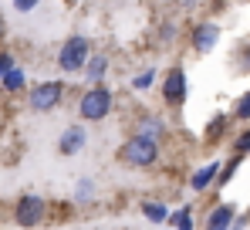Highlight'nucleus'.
I'll return each mask as SVG.
<instances>
[{
	"label": "nucleus",
	"instance_id": "obj_1",
	"mask_svg": "<svg viewBox=\"0 0 250 230\" xmlns=\"http://www.w3.org/2000/svg\"><path fill=\"white\" fill-rule=\"evenodd\" d=\"M112 109H115V95L105 85H91L78 98V115H82L84 122H102V118L112 115Z\"/></svg>",
	"mask_w": 250,
	"mask_h": 230
},
{
	"label": "nucleus",
	"instance_id": "obj_2",
	"mask_svg": "<svg viewBox=\"0 0 250 230\" xmlns=\"http://www.w3.org/2000/svg\"><path fill=\"white\" fill-rule=\"evenodd\" d=\"M91 54H95L91 41L84 38V34H71L61 44V51H58V68L68 71V75H84V65H88Z\"/></svg>",
	"mask_w": 250,
	"mask_h": 230
},
{
	"label": "nucleus",
	"instance_id": "obj_3",
	"mask_svg": "<svg viewBox=\"0 0 250 230\" xmlns=\"http://www.w3.org/2000/svg\"><path fill=\"white\" fill-rule=\"evenodd\" d=\"M119 159H122L125 166H135V169H146V166H152L156 159H159V142L156 139H146V136H132V139H125L122 149H119Z\"/></svg>",
	"mask_w": 250,
	"mask_h": 230
},
{
	"label": "nucleus",
	"instance_id": "obj_4",
	"mask_svg": "<svg viewBox=\"0 0 250 230\" xmlns=\"http://www.w3.org/2000/svg\"><path fill=\"white\" fill-rule=\"evenodd\" d=\"M61 98H64V81H41V85L31 88L27 105H31L34 112H54V109L61 105Z\"/></svg>",
	"mask_w": 250,
	"mask_h": 230
},
{
	"label": "nucleus",
	"instance_id": "obj_5",
	"mask_svg": "<svg viewBox=\"0 0 250 230\" xmlns=\"http://www.w3.org/2000/svg\"><path fill=\"white\" fill-rule=\"evenodd\" d=\"M44 210H47V203H44L41 196L27 193V196L17 200V207H14V220H17V227L31 230V227H38V224L44 220Z\"/></svg>",
	"mask_w": 250,
	"mask_h": 230
},
{
	"label": "nucleus",
	"instance_id": "obj_6",
	"mask_svg": "<svg viewBox=\"0 0 250 230\" xmlns=\"http://www.w3.org/2000/svg\"><path fill=\"white\" fill-rule=\"evenodd\" d=\"M186 95H189L186 71H183L179 65L166 68V78H163V98H166V105H183V102H186Z\"/></svg>",
	"mask_w": 250,
	"mask_h": 230
},
{
	"label": "nucleus",
	"instance_id": "obj_7",
	"mask_svg": "<svg viewBox=\"0 0 250 230\" xmlns=\"http://www.w3.org/2000/svg\"><path fill=\"white\" fill-rule=\"evenodd\" d=\"M223 38V31H220V24H213V21H200V24H193V31H189V47L196 51V54H209L216 44Z\"/></svg>",
	"mask_w": 250,
	"mask_h": 230
},
{
	"label": "nucleus",
	"instance_id": "obj_8",
	"mask_svg": "<svg viewBox=\"0 0 250 230\" xmlns=\"http://www.w3.org/2000/svg\"><path fill=\"white\" fill-rule=\"evenodd\" d=\"M84 146H88V129L84 125H68L58 136V153L61 156H78L84 153Z\"/></svg>",
	"mask_w": 250,
	"mask_h": 230
},
{
	"label": "nucleus",
	"instance_id": "obj_9",
	"mask_svg": "<svg viewBox=\"0 0 250 230\" xmlns=\"http://www.w3.org/2000/svg\"><path fill=\"white\" fill-rule=\"evenodd\" d=\"M233 220H237V207H233V203H220V207L209 210L207 230H230V227H233Z\"/></svg>",
	"mask_w": 250,
	"mask_h": 230
},
{
	"label": "nucleus",
	"instance_id": "obj_10",
	"mask_svg": "<svg viewBox=\"0 0 250 230\" xmlns=\"http://www.w3.org/2000/svg\"><path fill=\"white\" fill-rule=\"evenodd\" d=\"M135 132L146 136V139H156V142H159V139L166 136V122H163L159 115H142V118L135 122Z\"/></svg>",
	"mask_w": 250,
	"mask_h": 230
},
{
	"label": "nucleus",
	"instance_id": "obj_11",
	"mask_svg": "<svg viewBox=\"0 0 250 230\" xmlns=\"http://www.w3.org/2000/svg\"><path fill=\"white\" fill-rule=\"evenodd\" d=\"M216 176H220V162H207L189 176V186H193V193H203L209 183H216Z\"/></svg>",
	"mask_w": 250,
	"mask_h": 230
},
{
	"label": "nucleus",
	"instance_id": "obj_12",
	"mask_svg": "<svg viewBox=\"0 0 250 230\" xmlns=\"http://www.w3.org/2000/svg\"><path fill=\"white\" fill-rule=\"evenodd\" d=\"M108 54H91L88 58V65H84V78L91 81V85H102L105 81V75H108Z\"/></svg>",
	"mask_w": 250,
	"mask_h": 230
},
{
	"label": "nucleus",
	"instance_id": "obj_13",
	"mask_svg": "<svg viewBox=\"0 0 250 230\" xmlns=\"http://www.w3.org/2000/svg\"><path fill=\"white\" fill-rule=\"evenodd\" d=\"M142 213H146V220H152V224H169V207L159 203V200H146V203H142Z\"/></svg>",
	"mask_w": 250,
	"mask_h": 230
},
{
	"label": "nucleus",
	"instance_id": "obj_14",
	"mask_svg": "<svg viewBox=\"0 0 250 230\" xmlns=\"http://www.w3.org/2000/svg\"><path fill=\"white\" fill-rule=\"evenodd\" d=\"M0 85H3V92H10V95H14V92H24V85H27V75H24V68H17V65H14L7 75L0 78Z\"/></svg>",
	"mask_w": 250,
	"mask_h": 230
},
{
	"label": "nucleus",
	"instance_id": "obj_15",
	"mask_svg": "<svg viewBox=\"0 0 250 230\" xmlns=\"http://www.w3.org/2000/svg\"><path fill=\"white\" fill-rule=\"evenodd\" d=\"M227 125H230V115H216V118H213V122H209V129H207V142H216V139H220V136H223V132H227Z\"/></svg>",
	"mask_w": 250,
	"mask_h": 230
},
{
	"label": "nucleus",
	"instance_id": "obj_16",
	"mask_svg": "<svg viewBox=\"0 0 250 230\" xmlns=\"http://www.w3.org/2000/svg\"><path fill=\"white\" fill-rule=\"evenodd\" d=\"M152 81H156V68H142L139 75L132 78V88L135 92H146V88H152Z\"/></svg>",
	"mask_w": 250,
	"mask_h": 230
},
{
	"label": "nucleus",
	"instance_id": "obj_17",
	"mask_svg": "<svg viewBox=\"0 0 250 230\" xmlns=\"http://www.w3.org/2000/svg\"><path fill=\"white\" fill-rule=\"evenodd\" d=\"M233 118H240V122H250V92H244V95L237 98V105H233Z\"/></svg>",
	"mask_w": 250,
	"mask_h": 230
},
{
	"label": "nucleus",
	"instance_id": "obj_18",
	"mask_svg": "<svg viewBox=\"0 0 250 230\" xmlns=\"http://www.w3.org/2000/svg\"><path fill=\"white\" fill-rule=\"evenodd\" d=\"M233 153H240V156H247V153H250V129H244V132L237 136V142H233Z\"/></svg>",
	"mask_w": 250,
	"mask_h": 230
},
{
	"label": "nucleus",
	"instance_id": "obj_19",
	"mask_svg": "<svg viewBox=\"0 0 250 230\" xmlns=\"http://www.w3.org/2000/svg\"><path fill=\"white\" fill-rule=\"evenodd\" d=\"M91 193H95V186H91V180H88V176H82V180H78V190H75V196H78V200H88Z\"/></svg>",
	"mask_w": 250,
	"mask_h": 230
},
{
	"label": "nucleus",
	"instance_id": "obj_20",
	"mask_svg": "<svg viewBox=\"0 0 250 230\" xmlns=\"http://www.w3.org/2000/svg\"><path fill=\"white\" fill-rule=\"evenodd\" d=\"M38 3H41V0H14V10H21V14H31Z\"/></svg>",
	"mask_w": 250,
	"mask_h": 230
},
{
	"label": "nucleus",
	"instance_id": "obj_21",
	"mask_svg": "<svg viewBox=\"0 0 250 230\" xmlns=\"http://www.w3.org/2000/svg\"><path fill=\"white\" fill-rule=\"evenodd\" d=\"M10 68H14V58H10V51H0V78L7 75Z\"/></svg>",
	"mask_w": 250,
	"mask_h": 230
},
{
	"label": "nucleus",
	"instance_id": "obj_22",
	"mask_svg": "<svg viewBox=\"0 0 250 230\" xmlns=\"http://www.w3.org/2000/svg\"><path fill=\"white\" fill-rule=\"evenodd\" d=\"M240 71H244V75H250V44H244V47H240Z\"/></svg>",
	"mask_w": 250,
	"mask_h": 230
},
{
	"label": "nucleus",
	"instance_id": "obj_23",
	"mask_svg": "<svg viewBox=\"0 0 250 230\" xmlns=\"http://www.w3.org/2000/svg\"><path fill=\"white\" fill-rule=\"evenodd\" d=\"M176 38V27H172V24H166V27H163V41H166V47H169V41Z\"/></svg>",
	"mask_w": 250,
	"mask_h": 230
},
{
	"label": "nucleus",
	"instance_id": "obj_24",
	"mask_svg": "<svg viewBox=\"0 0 250 230\" xmlns=\"http://www.w3.org/2000/svg\"><path fill=\"white\" fill-rule=\"evenodd\" d=\"M244 227H247V220H244V217H237V220H233V227H230V230H244Z\"/></svg>",
	"mask_w": 250,
	"mask_h": 230
},
{
	"label": "nucleus",
	"instance_id": "obj_25",
	"mask_svg": "<svg viewBox=\"0 0 250 230\" xmlns=\"http://www.w3.org/2000/svg\"><path fill=\"white\" fill-rule=\"evenodd\" d=\"M0 34H3V21H0Z\"/></svg>",
	"mask_w": 250,
	"mask_h": 230
},
{
	"label": "nucleus",
	"instance_id": "obj_26",
	"mask_svg": "<svg viewBox=\"0 0 250 230\" xmlns=\"http://www.w3.org/2000/svg\"><path fill=\"white\" fill-rule=\"evenodd\" d=\"M244 3H250V0H244Z\"/></svg>",
	"mask_w": 250,
	"mask_h": 230
}]
</instances>
